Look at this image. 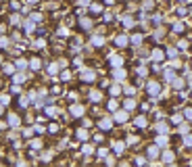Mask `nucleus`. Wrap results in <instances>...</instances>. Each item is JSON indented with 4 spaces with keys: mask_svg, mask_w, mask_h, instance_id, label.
Masks as SVG:
<instances>
[{
    "mask_svg": "<svg viewBox=\"0 0 192 167\" xmlns=\"http://www.w3.org/2000/svg\"><path fill=\"white\" fill-rule=\"evenodd\" d=\"M146 92H148L151 98H155L159 92H161V84L159 82H146Z\"/></svg>",
    "mask_w": 192,
    "mask_h": 167,
    "instance_id": "obj_1",
    "label": "nucleus"
},
{
    "mask_svg": "<svg viewBox=\"0 0 192 167\" xmlns=\"http://www.w3.org/2000/svg\"><path fill=\"white\" fill-rule=\"evenodd\" d=\"M96 79V71L94 69H84L82 71V82L84 84H92Z\"/></svg>",
    "mask_w": 192,
    "mask_h": 167,
    "instance_id": "obj_2",
    "label": "nucleus"
},
{
    "mask_svg": "<svg viewBox=\"0 0 192 167\" xmlns=\"http://www.w3.org/2000/svg\"><path fill=\"white\" fill-rule=\"evenodd\" d=\"M159 157V144L155 142V144H151L148 148H146V159L148 161H155Z\"/></svg>",
    "mask_w": 192,
    "mask_h": 167,
    "instance_id": "obj_3",
    "label": "nucleus"
},
{
    "mask_svg": "<svg viewBox=\"0 0 192 167\" xmlns=\"http://www.w3.org/2000/svg\"><path fill=\"white\" fill-rule=\"evenodd\" d=\"M115 46L117 48H127V46H130V38H127L125 34H119L115 38Z\"/></svg>",
    "mask_w": 192,
    "mask_h": 167,
    "instance_id": "obj_4",
    "label": "nucleus"
},
{
    "mask_svg": "<svg viewBox=\"0 0 192 167\" xmlns=\"http://www.w3.org/2000/svg\"><path fill=\"white\" fill-rule=\"evenodd\" d=\"M127 119H130L127 111H119V113H115V117H113V121H115V123H125Z\"/></svg>",
    "mask_w": 192,
    "mask_h": 167,
    "instance_id": "obj_5",
    "label": "nucleus"
},
{
    "mask_svg": "<svg viewBox=\"0 0 192 167\" xmlns=\"http://www.w3.org/2000/svg\"><path fill=\"white\" fill-rule=\"evenodd\" d=\"M113 77H115V79H119V82L123 84V79L127 77V71H125V69H119V67H115V71H113Z\"/></svg>",
    "mask_w": 192,
    "mask_h": 167,
    "instance_id": "obj_6",
    "label": "nucleus"
},
{
    "mask_svg": "<svg viewBox=\"0 0 192 167\" xmlns=\"http://www.w3.org/2000/svg\"><path fill=\"white\" fill-rule=\"evenodd\" d=\"M171 88H173V90H184V88H186V79H182V77H175V79L171 82Z\"/></svg>",
    "mask_w": 192,
    "mask_h": 167,
    "instance_id": "obj_7",
    "label": "nucleus"
},
{
    "mask_svg": "<svg viewBox=\"0 0 192 167\" xmlns=\"http://www.w3.org/2000/svg\"><path fill=\"white\" fill-rule=\"evenodd\" d=\"M109 65H111V67H121V65H123V59H121L119 55H113L109 59Z\"/></svg>",
    "mask_w": 192,
    "mask_h": 167,
    "instance_id": "obj_8",
    "label": "nucleus"
},
{
    "mask_svg": "<svg viewBox=\"0 0 192 167\" xmlns=\"http://www.w3.org/2000/svg\"><path fill=\"white\" fill-rule=\"evenodd\" d=\"M111 125H113V119H109V117H103L98 121V127L100 130H111Z\"/></svg>",
    "mask_w": 192,
    "mask_h": 167,
    "instance_id": "obj_9",
    "label": "nucleus"
},
{
    "mask_svg": "<svg viewBox=\"0 0 192 167\" xmlns=\"http://www.w3.org/2000/svg\"><path fill=\"white\" fill-rule=\"evenodd\" d=\"M90 13L92 15H103V4H100V2H92V4H90Z\"/></svg>",
    "mask_w": 192,
    "mask_h": 167,
    "instance_id": "obj_10",
    "label": "nucleus"
},
{
    "mask_svg": "<svg viewBox=\"0 0 192 167\" xmlns=\"http://www.w3.org/2000/svg\"><path fill=\"white\" fill-rule=\"evenodd\" d=\"M79 27H82V29H92V19H88V17H79Z\"/></svg>",
    "mask_w": 192,
    "mask_h": 167,
    "instance_id": "obj_11",
    "label": "nucleus"
},
{
    "mask_svg": "<svg viewBox=\"0 0 192 167\" xmlns=\"http://www.w3.org/2000/svg\"><path fill=\"white\" fill-rule=\"evenodd\" d=\"M75 138H77V140H82V142H86V140H90V132H88V130H77Z\"/></svg>",
    "mask_w": 192,
    "mask_h": 167,
    "instance_id": "obj_12",
    "label": "nucleus"
},
{
    "mask_svg": "<svg viewBox=\"0 0 192 167\" xmlns=\"http://www.w3.org/2000/svg\"><path fill=\"white\" fill-rule=\"evenodd\" d=\"M163 161H165V163H171V161H175V153L167 148V150L163 153Z\"/></svg>",
    "mask_w": 192,
    "mask_h": 167,
    "instance_id": "obj_13",
    "label": "nucleus"
},
{
    "mask_svg": "<svg viewBox=\"0 0 192 167\" xmlns=\"http://www.w3.org/2000/svg\"><path fill=\"white\" fill-rule=\"evenodd\" d=\"M123 107L125 111H132V109H136V100L134 98H123Z\"/></svg>",
    "mask_w": 192,
    "mask_h": 167,
    "instance_id": "obj_14",
    "label": "nucleus"
},
{
    "mask_svg": "<svg viewBox=\"0 0 192 167\" xmlns=\"http://www.w3.org/2000/svg\"><path fill=\"white\" fill-rule=\"evenodd\" d=\"M71 113H73V117H82V113H84V107L82 104H73V107H71Z\"/></svg>",
    "mask_w": 192,
    "mask_h": 167,
    "instance_id": "obj_15",
    "label": "nucleus"
},
{
    "mask_svg": "<svg viewBox=\"0 0 192 167\" xmlns=\"http://www.w3.org/2000/svg\"><path fill=\"white\" fill-rule=\"evenodd\" d=\"M15 67H17L19 71H25V69L29 67V61H25V59H19V61L15 63Z\"/></svg>",
    "mask_w": 192,
    "mask_h": 167,
    "instance_id": "obj_16",
    "label": "nucleus"
},
{
    "mask_svg": "<svg viewBox=\"0 0 192 167\" xmlns=\"http://www.w3.org/2000/svg\"><path fill=\"white\" fill-rule=\"evenodd\" d=\"M90 100H92V103H100V100H103V94L98 90H92L90 92Z\"/></svg>",
    "mask_w": 192,
    "mask_h": 167,
    "instance_id": "obj_17",
    "label": "nucleus"
},
{
    "mask_svg": "<svg viewBox=\"0 0 192 167\" xmlns=\"http://www.w3.org/2000/svg\"><path fill=\"white\" fill-rule=\"evenodd\" d=\"M29 67L38 71V69H40V67H42V59H38V56H34V59L29 61Z\"/></svg>",
    "mask_w": 192,
    "mask_h": 167,
    "instance_id": "obj_18",
    "label": "nucleus"
},
{
    "mask_svg": "<svg viewBox=\"0 0 192 167\" xmlns=\"http://www.w3.org/2000/svg\"><path fill=\"white\" fill-rule=\"evenodd\" d=\"M46 71L50 73V75H56V73H59V65H56V63H48Z\"/></svg>",
    "mask_w": 192,
    "mask_h": 167,
    "instance_id": "obj_19",
    "label": "nucleus"
},
{
    "mask_svg": "<svg viewBox=\"0 0 192 167\" xmlns=\"http://www.w3.org/2000/svg\"><path fill=\"white\" fill-rule=\"evenodd\" d=\"M134 123H136V127H146V125H148V121H146V117H144V115H140V117H136V121H134Z\"/></svg>",
    "mask_w": 192,
    "mask_h": 167,
    "instance_id": "obj_20",
    "label": "nucleus"
},
{
    "mask_svg": "<svg viewBox=\"0 0 192 167\" xmlns=\"http://www.w3.org/2000/svg\"><path fill=\"white\" fill-rule=\"evenodd\" d=\"M184 29H186L184 23H175V25H171V31H173V34H184Z\"/></svg>",
    "mask_w": 192,
    "mask_h": 167,
    "instance_id": "obj_21",
    "label": "nucleus"
},
{
    "mask_svg": "<svg viewBox=\"0 0 192 167\" xmlns=\"http://www.w3.org/2000/svg\"><path fill=\"white\" fill-rule=\"evenodd\" d=\"M152 59H155V61H163V59H165V52H163L161 48L152 50Z\"/></svg>",
    "mask_w": 192,
    "mask_h": 167,
    "instance_id": "obj_22",
    "label": "nucleus"
},
{
    "mask_svg": "<svg viewBox=\"0 0 192 167\" xmlns=\"http://www.w3.org/2000/svg\"><path fill=\"white\" fill-rule=\"evenodd\" d=\"M21 27L25 29V34H31V31H34V21H23Z\"/></svg>",
    "mask_w": 192,
    "mask_h": 167,
    "instance_id": "obj_23",
    "label": "nucleus"
},
{
    "mask_svg": "<svg viewBox=\"0 0 192 167\" xmlns=\"http://www.w3.org/2000/svg\"><path fill=\"white\" fill-rule=\"evenodd\" d=\"M169 121H171L173 125H182V121H184V117H182L180 113H173V117L169 119Z\"/></svg>",
    "mask_w": 192,
    "mask_h": 167,
    "instance_id": "obj_24",
    "label": "nucleus"
},
{
    "mask_svg": "<svg viewBox=\"0 0 192 167\" xmlns=\"http://www.w3.org/2000/svg\"><path fill=\"white\" fill-rule=\"evenodd\" d=\"M121 23H123L125 27H132V25H134V19H132L130 15H123V17H121Z\"/></svg>",
    "mask_w": 192,
    "mask_h": 167,
    "instance_id": "obj_25",
    "label": "nucleus"
},
{
    "mask_svg": "<svg viewBox=\"0 0 192 167\" xmlns=\"http://www.w3.org/2000/svg\"><path fill=\"white\" fill-rule=\"evenodd\" d=\"M157 130H159V134H167V132H169V125L163 123V121H159V123H157Z\"/></svg>",
    "mask_w": 192,
    "mask_h": 167,
    "instance_id": "obj_26",
    "label": "nucleus"
},
{
    "mask_svg": "<svg viewBox=\"0 0 192 167\" xmlns=\"http://www.w3.org/2000/svg\"><path fill=\"white\" fill-rule=\"evenodd\" d=\"M113 146H115V148H113V150H115V155H121V153L125 150V144H123V142H115Z\"/></svg>",
    "mask_w": 192,
    "mask_h": 167,
    "instance_id": "obj_27",
    "label": "nucleus"
},
{
    "mask_svg": "<svg viewBox=\"0 0 192 167\" xmlns=\"http://www.w3.org/2000/svg\"><path fill=\"white\" fill-rule=\"evenodd\" d=\"M15 69H17V67H13V65H11V63H7V65H4V67H2V71H4V73H7V75H13V73H15Z\"/></svg>",
    "mask_w": 192,
    "mask_h": 167,
    "instance_id": "obj_28",
    "label": "nucleus"
},
{
    "mask_svg": "<svg viewBox=\"0 0 192 167\" xmlns=\"http://www.w3.org/2000/svg\"><path fill=\"white\" fill-rule=\"evenodd\" d=\"M8 123L13 125V127H15V125H19V115H15V113H11V115H8Z\"/></svg>",
    "mask_w": 192,
    "mask_h": 167,
    "instance_id": "obj_29",
    "label": "nucleus"
},
{
    "mask_svg": "<svg viewBox=\"0 0 192 167\" xmlns=\"http://www.w3.org/2000/svg\"><path fill=\"white\" fill-rule=\"evenodd\" d=\"M92 44H96V46H103V44H104V38H103V36H92Z\"/></svg>",
    "mask_w": 192,
    "mask_h": 167,
    "instance_id": "obj_30",
    "label": "nucleus"
},
{
    "mask_svg": "<svg viewBox=\"0 0 192 167\" xmlns=\"http://www.w3.org/2000/svg\"><path fill=\"white\" fill-rule=\"evenodd\" d=\"M152 7H155V0H142V8L144 11H151Z\"/></svg>",
    "mask_w": 192,
    "mask_h": 167,
    "instance_id": "obj_31",
    "label": "nucleus"
},
{
    "mask_svg": "<svg viewBox=\"0 0 192 167\" xmlns=\"http://www.w3.org/2000/svg\"><path fill=\"white\" fill-rule=\"evenodd\" d=\"M82 153L84 155H92V153H94V146H92V144H84L82 146Z\"/></svg>",
    "mask_w": 192,
    "mask_h": 167,
    "instance_id": "obj_32",
    "label": "nucleus"
},
{
    "mask_svg": "<svg viewBox=\"0 0 192 167\" xmlns=\"http://www.w3.org/2000/svg\"><path fill=\"white\" fill-rule=\"evenodd\" d=\"M96 155H98V157H100V159H104V157H107V155H109V148H104V146H100V148H98V150H96Z\"/></svg>",
    "mask_w": 192,
    "mask_h": 167,
    "instance_id": "obj_33",
    "label": "nucleus"
},
{
    "mask_svg": "<svg viewBox=\"0 0 192 167\" xmlns=\"http://www.w3.org/2000/svg\"><path fill=\"white\" fill-rule=\"evenodd\" d=\"M165 79H167V82L171 84V82H173V79H175V73H173V71H171V69H167V71H165Z\"/></svg>",
    "mask_w": 192,
    "mask_h": 167,
    "instance_id": "obj_34",
    "label": "nucleus"
},
{
    "mask_svg": "<svg viewBox=\"0 0 192 167\" xmlns=\"http://www.w3.org/2000/svg\"><path fill=\"white\" fill-rule=\"evenodd\" d=\"M29 148H34V150H40V148H42V142H40V140H31V142H29Z\"/></svg>",
    "mask_w": 192,
    "mask_h": 167,
    "instance_id": "obj_35",
    "label": "nucleus"
},
{
    "mask_svg": "<svg viewBox=\"0 0 192 167\" xmlns=\"http://www.w3.org/2000/svg\"><path fill=\"white\" fill-rule=\"evenodd\" d=\"M46 115L48 117H56V109L55 107H46Z\"/></svg>",
    "mask_w": 192,
    "mask_h": 167,
    "instance_id": "obj_36",
    "label": "nucleus"
},
{
    "mask_svg": "<svg viewBox=\"0 0 192 167\" xmlns=\"http://www.w3.org/2000/svg\"><path fill=\"white\" fill-rule=\"evenodd\" d=\"M165 55L169 56V59H173V56H178V48H167V52Z\"/></svg>",
    "mask_w": 192,
    "mask_h": 167,
    "instance_id": "obj_37",
    "label": "nucleus"
},
{
    "mask_svg": "<svg viewBox=\"0 0 192 167\" xmlns=\"http://www.w3.org/2000/svg\"><path fill=\"white\" fill-rule=\"evenodd\" d=\"M15 84H23V79H25V75H23V73H15Z\"/></svg>",
    "mask_w": 192,
    "mask_h": 167,
    "instance_id": "obj_38",
    "label": "nucleus"
},
{
    "mask_svg": "<svg viewBox=\"0 0 192 167\" xmlns=\"http://www.w3.org/2000/svg\"><path fill=\"white\" fill-rule=\"evenodd\" d=\"M155 142H157L159 146H165V144H167V138H165V134H163V136H159V138L155 140Z\"/></svg>",
    "mask_w": 192,
    "mask_h": 167,
    "instance_id": "obj_39",
    "label": "nucleus"
},
{
    "mask_svg": "<svg viewBox=\"0 0 192 167\" xmlns=\"http://www.w3.org/2000/svg\"><path fill=\"white\" fill-rule=\"evenodd\" d=\"M184 119H188V121H192V107H188L184 111Z\"/></svg>",
    "mask_w": 192,
    "mask_h": 167,
    "instance_id": "obj_40",
    "label": "nucleus"
},
{
    "mask_svg": "<svg viewBox=\"0 0 192 167\" xmlns=\"http://www.w3.org/2000/svg\"><path fill=\"white\" fill-rule=\"evenodd\" d=\"M61 79H63V82H69V79H71V73H69V71H63V73H61Z\"/></svg>",
    "mask_w": 192,
    "mask_h": 167,
    "instance_id": "obj_41",
    "label": "nucleus"
},
{
    "mask_svg": "<svg viewBox=\"0 0 192 167\" xmlns=\"http://www.w3.org/2000/svg\"><path fill=\"white\" fill-rule=\"evenodd\" d=\"M27 96H19V107H27Z\"/></svg>",
    "mask_w": 192,
    "mask_h": 167,
    "instance_id": "obj_42",
    "label": "nucleus"
},
{
    "mask_svg": "<svg viewBox=\"0 0 192 167\" xmlns=\"http://www.w3.org/2000/svg\"><path fill=\"white\" fill-rule=\"evenodd\" d=\"M48 132H50V134H56V132H59V125L50 123V125H48Z\"/></svg>",
    "mask_w": 192,
    "mask_h": 167,
    "instance_id": "obj_43",
    "label": "nucleus"
},
{
    "mask_svg": "<svg viewBox=\"0 0 192 167\" xmlns=\"http://www.w3.org/2000/svg\"><path fill=\"white\" fill-rule=\"evenodd\" d=\"M184 144H186V146H192V136L184 134Z\"/></svg>",
    "mask_w": 192,
    "mask_h": 167,
    "instance_id": "obj_44",
    "label": "nucleus"
},
{
    "mask_svg": "<svg viewBox=\"0 0 192 167\" xmlns=\"http://www.w3.org/2000/svg\"><path fill=\"white\" fill-rule=\"evenodd\" d=\"M34 132H36V134H44V132H46V127H44V125H36Z\"/></svg>",
    "mask_w": 192,
    "mask_h": 167,
    "instance_id": "obj_45",
    "label": "nucleus"
},
{
    "mask_svg": "<svg viewBox=\"0 0 192 167\" xmlns=\"http://www.w3.org/2000/svg\"><path fill=\"white\" fill-rule=\"evenodd\" d=\"M140 42H142V36L140 34H136L134 38H132V44H140Z\"/></svg>",
    "mask_w": 192,
    "mask_h": 167,
    "instance_id": "obj_46",
    "label": "nucleus"
},
{
    "mask_svg": "<svg viewBox=\"0 0 192 167\" xmlns=\"http://www.w3.org/2000/svg\"><path fill=\"white\" fill-rule=\"evenodd\" d=\"M77 4H79V7H90L92 0H77Z\"/></svg>",
    "mask_w": 192,
    "mask_h": 167,
    "instance_id": "obj_47",
    "label": "nucleus"
},
{
    "mask_svg": "<svg viewBox=\"0 0 192 167\" xmlns=\"http://www.w3.org/2000/svg\"><path fill=\"white\" fill-rule=\"evenodd\" d=\"M175 13H178V17H184V15H186V7H178Z\"/></svg>",
    "mask_w": 192,
    "mask_h": 167,
    "instance_id": "obj_48",
    "label": "nucleus"
},
{
    "mask_svg": "<svg viewBox=\"0 0 192 167\" xmlns=\"http://www.w3.org/2000/svg\"><path fill=\"white\" fill-rule=\"evenodd\" d=\"M31 21H34V23L36 21H42V15L40 13H31Z\"/></svg>",
    "mask_w": 192,
    "mask_h": 167,
    "instance_id": "obj_49",
    "label": "nucleus"
},
{
    "mask_svg": "<svg viewBox=\"0 0 192 167\" xmlns=\"http://www.w3.org/2000/svg\"><path fill=\"white\" fill-rule=\"evenodd\" d=\"M161 21H163V17H161V15H155V17H152V23H155V25H159Z\"/></svg>",
    "mask_w": 192,
    "mask_h": 167,
    "instance_id": "obj_50",
    "label": "nucleus"
},
{
    "mask_svg": "<svg viewBox=\"0 0 192 167\" xmlns=\"http://www.w3.org/2000/svg\"><path fill=\"white\" fill-rule=\"evenodd\" d=\"M107 107H109L111 111H115V109H117V100H109V104H107Z\"/></svg>",
    "mask_w": 192,
    "mask_h": 167,
    "instance_id": "obj_51",
    "label": "nucleus"
},
{
    "mask_svg": "<svg viewBox=\"0 0 192 167\" xmlns=\"http://www.w3.org/2000/svg\"><path fill=\"white\" fill-rule=\"evenodd\" d=\"M31 132H34V130H29V127H27V130H23L21 134H23V138H29V136H31Z\"/></svg>",
    "mask_w": 192,
    "mask_h": 167,
    "instance_id": "obj_52",
    "label": "nucleus"
},
{
    "mask_svg": "<svg viewBox=\"0 0 192 167\" xmlns=\"http://www.w3.org/2000/svg\"><path fill=\"white\" fill-rule=\"evenodd\" d=\"M186 46H188V42H186V40H182V42L178 44V48H180V50H186Z\"/></svg>",
    "mask_w": 192,
    "mask_h": 167,
    "instance_id": "obj_53",
    "label": "nucleus"
},
{
    "mask_svg": "<svg viewBox=\"0 0 192 167\" xmlns=\"http://www.w3.org/2000/svg\"><path fill=\"white\" fill-rule=\"evenodd\" d=\"M0 103H2V104H8V103H11V98H8V94H7V96H0Z\"/></svg>",
    "mask_w": 192,
    "mask_h": 167,
    "instance_id": "obj_54",
    "label": "nucleus"
},
{
    "mask_svg": "<svg viewBox=\"0 0 192 167\" xmlns=\"http://www.w3.org/2000/svg\"><path fill=\"white\" fill-rule=\"evenodd\" d=\"M4 46H8V40L7 38H0V48H4Z\"/></svg>",
    "mask_w": 192,
    "mask_h": 167,
    "instance_id": "obj_55",
    "label": "nucleus"
},
{
    "mask_svg": "<svg viewBox=\"0 0 192 167\" xmlns=\"http://www.w3.org/2000/svg\"><path fill=\"white\" fill-rule=\"evenodd\" d=\"M36 46H38V48H44V46H46V40H38V42H36Z\"/></svg>",
    "mask_w": 192,
    "mask_h": 167,
    "instance_id": "obj_56",
    "label": "nucleus"
},
{
    "mask_svg": "<svg viewBox=\"0 0 192 167\" xmlns=\"http://www.w3.org/2000/svg\"><path fill=\"white\" fill-rule=\"evenodd\" d=\"M103 19H104V23H111V21H113V17H111V15H104Z\"/></svg>",
    "mask_w": 192,
    "mask_h": 167,
    "instance_id": "obj_57",
    "label": "nucleus"
},
{
    "mask_svg": "<svg viewBox=\"0 0 192 167\" xmlns=\"http://www.w3.org/2000/svg\"><path fill=\"white\" fill-rule=\"evenodd\" d=\"M136 163H138V165H144V163H146V159H144V157H142V159L138 157V159H136Z\"/></svg>",
    "mask_w": 192,
    "mask_h": 167,
    "instance_id": "obj_58",
    "label": "nucleus"
},
{
    "mask_svg": "<svg viewBox=\"0 0 192 167\" xmlns=\"http://www.w3.org/2000/svg\"><path fill=\"white\" fill-rule=\"evenodd\" d=\"M103 4H109L111 7V4H115V0H103Z\"/></svg>",
    "mask_w": 192,
    "mask_h": 167,
    "instance_id": "obj_59",
    "label": "nucleus"
},
{
    "mask_svg": "<svg viewBox=\"0 0 192 167\" xmlns=\"http://www.w3.org/2000/svg\"><path fill=\"white\" fill-rule=\"evenodd\" d=\"M0 115H2V103H0Z\"/></svg>",
    "mask_w": 192,
    "mask_h": 167,
    "instance_id": "obj_60",
    "label": "nucleus"
},
{
    "mask_svg": "<svg viewBox=\"0 0 192 167\" xmlns=\"http://www.w3.org/2000/svg\"><path fill=\"white\" fill-rule=\"evenodd\" d=\"M180 2H186V0H180Z\"/></svg>",
    "mask_w": 192,
    "mask_h": 167,
    "instance_id": "obj_61",
    "label": "nucleus"
},
{
    "mask_svg": "<svg viewBox=\"0 0 192 167\" xmlns=\"http://www.w3.org/2000/svg\"><path fill=\"white\" fill-rule=\"evenodd\" d=\"M0 86H2V82H0Z\"/></svg>",
    "mask_w": 192,
    "mask_h": 167,
    "instance_id": "obj_62",
    "label": "nucleus"
}]
</instances>
